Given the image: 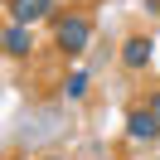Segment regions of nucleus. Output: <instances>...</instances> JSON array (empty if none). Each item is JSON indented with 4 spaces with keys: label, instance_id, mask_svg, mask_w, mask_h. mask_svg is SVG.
Returning <instances> with one entry per match:
<instances>
[{
    "label": "nucleus",
    "instance_id": "1",
    "mask_svg": "<svg viewBox=\"0 0 160 160\" xmlns=\"http://www.w3.org/2000/svg\"><path fill=\"white\" fill-rule=\"evenodd\" d=\"M88 44H92V15L88 10H68V15L53 20V49L63 58H78Z\"/></svg>",
    "mask_w": 160,
    "mask_h": 160
},
{
    "label": "nucleus",
    "instance_id": "2",
    "mask_svg": "<svg viewBox=\"0 0 160 160\" xmlns=\"http://www.w3.org/2000/svg\"><path fill=\"white\" fill-rule=\"evenodd\" d=\"M150 58H155V44L146 39V34H131V39H121V63H126L131 73H146Z\"/></svg>",
    "mask_w": 160,
    "mask_h": 160
},
{
    "label": "nucleus",
    "instance_id": "3",
    "mask_svg": "<svg viewBox=\"0 0 160 160\" xmlns=\"http://www.w3.org/2000/svg\"><path fill=\"white\" fill-rule=\"evenodd\" d=\"M126 136H131V141H155V136H160V117L146 107V102L126 112Z\"/></svg>",
    "mask_w": 160,
    "mask_h": 160
},
{
    "label": "nucleus",
    "instance_id": "4",
    "mask_svg": "<svg viewBox=\"0 0 160 160\" xmlns=\"http://www.w3.org/2000/svg\"><path fill=\"white\" fill-rule=\"evenodd\" d=\"M5 5H10V20L20 24H39L53 15V0H5Z\"/></svg>",
    "mask_w": 160,
    "mask_h": 160
},
{
    "label": "nucleus",
    "instance_id": "5",
    "mask_svg": "<svg viewBox=\"0 0 160 160\" xmlns=\"http://www.w3.org/2000/svg\"><path fill=\"white\" fill-rule=\"evenodd\" d=\"M5 53H10V58H24V53H34V24L10 20V29H5Z\"/></svg>",
    "mask_w": 160,
    "mask_h": 160
},
{
    "label": "nucleus",
    "instance_id": "6",
    "mask_svg": "<svg viewBox=\"0 0 160 160\" xmlns=\"http://www.w3.org/2000/svg\"><path fill=\"white\" fill-rule=\"evenodd\" d=\"M63 92H68V102H82V97H88V73H68Z\"/></svg>",
    "mask_w": 160,
    "mask_h": 160
},
{
    "label": "nucleus",
    "instance_id": "7",
    "mask_svg": "<svg viewBox=\"0 0 160 160\" xmlns=\"http://www.w3.org/2000/svg\"><path fill=\"white\" fill-rule=\"evenodd\" d=\"M146 107H150V112L160 117V88H155V92H146Z\"/></svg>",
    "mask_w": 160,
    "mask_h": 160
},
{
    "label": "nucleus",
    "instance_id": "8",
    "mask_svg": "<svg viewBox=\"0 0 160 160\" xmlns=\"http://www.w3.org/2000/svg\"><path fill=\"white\" fill-rule=\"evenodd\" d=\"M146 10H155V15H160V0H146Z\"/></svg>",
    "mask_w": 160,
    "mask_h": 160
},
{
    "label": "nucleus",
    "instance_id": "9",
    "mask_svg": "<svg viewBox=\"0 0 160 160\" xmlns=\"http://www.w3.org/2000/svg\"><path fill=\"white\" fill-rule=\"evenodd\" d=\"M49 160H68V155H49Z\"/></svg>",
    "mask_w": 160,
    "mask_h": 160
},
{
    "label": "nucleus",
    "instance_id": "10",
    "mask_svg": "<svg viewBox=\"0 0 160 160\" xmlns=\"http://www.w3.org/2000/svg\"><path fill=\"white\" fill-rule=\"evenodd\" d=\"M15 160H24V155H15Z\"/></svg>",
    "mask_w": 160,
    "mask_h": 160
}]
</instances>
